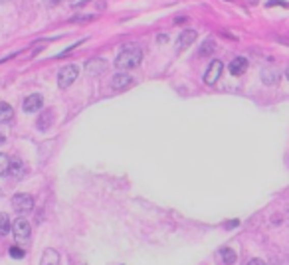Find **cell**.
I'll list each match as a JSON object with an SVG mask.
<instances>
[{
	"label": "cell",
	"mask_w": 289,
	"mask_h": 265,
	"mask_svg": "<svg viewBox=\"0 0 289 265\" xmlns=\"http://www.w3.org/2000/svg\"><path fill=\"white\" fill-rule=\"evenodd\" d=\"M141 60H143V50L139 46H125L121 50V53L117 55V60H115V68L133 70V68H137L141 64Z\"/></svg>",
	"instance_id": "6da1fadb"
},
{
	"label": "cell",
	"mask_w": 289,
	"mask_h": 265,
	"mask_svg": "<svg viewBox=\"0 0 289 265\" xmlns=\"http://www.w3.org/2000/svg\"><path fill=\"white\" fill-rule=\"evenodd\" d=\"M10 231L14 233L16 244H24V242H28V240H30V235H32V226H30V222H28V220L18 218V220L12 224Z\"/></svg>",
	"instance_id": "7a4b0ae2"
},
{
	"label": "cell",
	"mask_w": 289,
	"mask_h": 265,
	"mask_svg": "<svg viewBox=\"0 0 289 265\" xmlns=\"http://www.w3.org/2000/svg\"><path fill=\"white\" fill-rule=\"evenodd\" d=\"M77 75H79V68L77 66H66V68H62L60 73H57V85L62 89L70 87L73 81L77 79Z\"/></svg>",
	"instance_id": "3957f363"
},
{
	"label": "cell",
	"mask_w": 289,
	"mask_h": 265,
	"mask_svg": "<svg viewBox=\"0 0 289 265\" xmlns=\"http://www.w3.org/2000/svg\"><path fill=\"white\" fill-rule=\"evenodd\" d=\"M12 208L18 214L32 212V208H34V198L30 194H20L18 192V194L12 196Z\"/></svg>",
	"instance_id": "277c9868"
},
{
	"label": "cell",
	"mask_w": 289,
	"mask_h": 265,
	"mask_svg": "<svg viewBox=\"0 0 289 265\" xmlns=\"http://www.w3.org/2000/svg\"><path fill=\"white\" fill-rule=\"evenodd\" d=\"M222 70H224V64L220 60H214L210 64V68L206 70V73H204V83L206 85H214L218 79H220V75H222Z\"/></svg>",
	"instance_id": "5b68a950"
},
{
	"label": "cell",
	"mask_w": 289,
	"mask_h": 265,
	"mask_svg": "<svg viewBox=\"0 0 289 265\" xmlns=\"http://www.w3.org/2000/svg\"><path fill=\"white\" fill-rule=\"evenodd\" d=\"M42 105H44V97L40 93H32V95H28L24 99L22 109H24V113H36V111L42 109Z\"/></svg>",
	"instance_id": "8992f818"
},
{
	"label": "cell",
	"mask_w": 289,
	"mask_h": 265,
	"mask_svg": "<svg viewBox=\"0 0 289 265\" xmlns=\"http://www.w3.org/2000/svg\"><path fill=\"white\" fill-rule=\"evenodd\" d=\"M194 40H196V32H194V30H184V32L179 36V40H177V52H184Z\"/></svg>",
	"instance_id": "52a82bcc"
},
{
	"label": "cell",
	"mask_w": 289,
	"mask_h": 265,
	"mask_svg": "<svg viewBox=\"0 0 289 265\" xmlns=\"http://www.w3.org/2000/svg\"><path fill=\"white\" fill-rule=\"evenodd\" d=\"M52 123H54V113H52V109H48V111H44V113L38 117L36 127H38V131L46 133V131L52 127Z\"/></svg>",
	"instance_id": "ba28073f"
},
{
	"label": "cell",
	"mask_w": 289,
	"mask_h": 265,
	"mask_svg": "<svg viewBox=\"0 0 289 265\" xmlns=\"http://www.w3.org/2000/svg\"><path fill=\"white\" fill-rule=\"evenodd\" d=\"M228 70H230L232 75H242L244 71L248 70V60H246V57H242V55H238V57H234V60L230 62Z\"/></svg>",
	"instance_id": "9c48e42d"
},
{
	"label": "cell",
	"mask_w": 289,
	"mask_h": 265,
	"mask_svg": "<svg viewBox=\"0 0 289 265\" xmlns=\"http://www.w3.org/2000/svg\"><path fill=\"white\" fill-rule=\"evenodd\" d=\"M111 83H113V89H127L133 85V77L127 73H117V75H113Z\"/></svg>",
	"instance_id": "30bf717a"
},
{
	"label": "cell",
	"mask_w": 289,
	"mask_h": 265,
	"mask_svg": "<svg viewBox=\"0 0 289 265\" xmlns=\"http://www.w3.org/2000/svg\"><path fill=\"white\" fill-rule=\"evenodd\" d=\"M40 265H60V253H57L55 249H52V248L44 249Z\"/></svg>",
	"instance_id": "8fae6325"
},
{
	"label": "cell",
	"mask_w": 289,
	"mask_h": 265,
	"mask_svg": "<svg viewBox=\"0 0 289 265\" xmlns=\"http://www.w3.org/2000/svg\"><path fill=\"white\" fill-rule=\"evenodd\" d=\"M262 81H264L266 85H277V83H279V71L271 70V68L264 70L262 71Z\"/></svg>",
	"instance_id": "7c38bea8"
},
{
	"label": "cell",
	"mask_w": 289,
	"mask_h": 265,
	"mask_svg": "<svg viewBox=\"0 0 289 265\" xmlns=\"http://www.w3.org/2000/svg\"><path fill=\"white\" fill-rule=\"evenodd\" d=\"M107 68V64H105V60H91L88 62V66H85V70L90 71L91 75H97V73H103Z\"/></svg>",
	"instance_id": "4fadbf2b"
},
{
	"label": "cell",
	"mask_w": 289,
	"mask_h": 265,
	"mask_svg": "<svg viewBox=\"0 0 289 265\" xmlns=\"http://www.w3.org/2000/svg\"><path fill=\"white\" fill-rule=\"evenodd\" d=\"M218 255L222 257V261L226 265H234L236 259H238V255H236V251L232 248H220L218 249Z\"/></svg>",
	"instance_id": "5bb4252c"
},
{
	"label": "cell",
	"mask_w": 289,
	"mask_h": 265,
	"mask_svg": "<svg viewBox=\"0 0 289 265\" xmlns=\"http://www.w3.org/2000/svg\"><path fill=\"white\" fill-rule=\"evenodd\" d=\"M12 117H14V109L8 105V103L0 101V123H10Z\"/></svg>",
	"instance_id": "9a60e30c"
},
{
	"label": "cell",
	"mask_w": 289,
	"mask_h": 265,
	"mask_svg": "<svg viewBox=\"0 0 289 265\" xmlns=\"http://www.w3.org/2000/svg\"><path fill=\"white\" fill-rule=\"evenodd\" d=\"M10 228H12V222H10L8 214L0 212V235H8Z\"/></svg>",
	"instance_id": "2e32d148"
},
{
	"label": "cell",
	"mask_w": 289,
	"mask_h": 265,
	"mask_svg": "<svg viewBox=\"0 0 289 265\" xmlns=\"http://www.w3.org/2000/svg\"><path fill=\"white\" fill-rule=\"evenodd\" d=\"M8 174H12L14 178H20L24 176V164L20 162V160H10V168H8Z\"/></svg>",
	"instance_id": "e0dca14e"
},
{
	"label": "cell",
	"mask_w": 289,
	"mask_h": 265,
	"mask_svg": "<svg viewBox=\"0 0 289 265\" xmlns=\"http://www.w3.org/2000/svg\"><path fill=\"white\" fill-rule=\"evenodd\" d=\"M8 168H10V159L4 153H0V176H6Z\"/></svg>",
	"instance_id": "ac0fdd59"
},
{
	"label": "cell",
	"mask_w": 289,
	"mask_h": 265,
	"mask_svg": "<svg viewBox=\"0 0 289 265\" xmlns=\"http://www.w3.org/2000/svg\"><path fill=\"white\" fill-rule=\"evenodd\" d=\"M212 50H214V40H210V38H208V40L202 44V48L198 50V55L200 57H204V55H208Z\"/></svg>",
	"instance_id": "d6986e66"
},
{
	"label": "cell",
	"mask_w": 289,
	"mask_h": 265,
	"mask_svg": "<svg viewBox=\"0 0 289 265\" xmlns=\"http://www.w3.org/2000/svg\"><path fill=\"white\" fill-rule=\"evenodd\" d=\"M8 253H10V257H12V259H22V257L26 255V253H24V249L18 248V246H12Z\"/></svg>",
	"instance_id": "ffe728a7"
},
{
	"label": "cell",
	"mask_w": 289,
	"mask_h": 265,
	"mask_svg": "<svg viewBox=\"0 0 289 265\" xmlns=\"http://www.w3.org/2000/svg\"><path fill=\"white\" fill-rule=\"evenodd\" d=\"M238 224H240L238 220H230V222H224V228H226V230H234Z\"/></svg>",
	"instance_id": "44dd1931"
},
{
	"label": "cell",
	"mask_w": 289,
	"mask_h": 265,
	"mask_svg": "<svg viewBox=\"0 0 289 265\" xmlns=\"http://www.w3.org/2000/svg\"><path fill=\"white\" fill-rule=\"evenodd\" d=\"M246 265H266V263H264L262 259H257V257H253V259H250V261H248V263H246Z\"/></svg>",
	"instance_id": "7402d4cb"
},
{
	"label": "cell",
	"mask_w": 289,
	"mask_h": 265,
	"mask_svg": "<svg viewBox=\"0 0 289 265\" xmlns=\"http://www.w3.org/2000/svg\"><path fill=\"white\" fill-rule=\"evenodd\" d=\"M166 40H168V36H166V34H161V36H157V42H159V44H164V42H166Z\"/></svg>",
	"instance_id": "603a6c76"
},
{
	"label": "cell",
	"mask_w": 289,
	"mask_h": 265,
	"mask_svg": "<svg viewBox=\"0 0 289 265\" xmlns=\"http://www.w3.org/2000/svg\"><path fill=\"white\" fill-rule=\"evenodd\" d=\"M44 2H46L48 6H57V4L62 2V0H44Z\"/></svg>",
	"instance_id": "cb8c5ba5"
},
{
	"label": "cell",
	"mask_w": 289,
	"mask_h": 265,
	"mask_svg": "<svg viewBox=\"0 0 289 265\" xmlns=\"http://www.w3.org/2000/svg\"><path fill=\"white\" fill-rule=\"evenodd\" d=\"M6 141V137H4V135H2V133H0V144H2V142Z\"/></svg>",
	"instance_id": "d4e9b609"
}]
</instances>
